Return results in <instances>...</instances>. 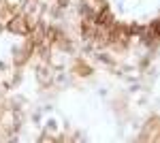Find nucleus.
I'll use <instances>...</instances> for the list:
<instances>
[{
	"mask_svg": "<svg viewBox=\"0 0 160 143\" xmlns=\"http://www.w3.org/2000/svg\"><path fill=\"white\" fill-rule=\"evenodd\" d=\"M11 28H13V30H17V28H19L22 32H24V30H26V26L22 24V22H13V24H11Z\"/></svg>",
	"mask_w": 160,
	"mask_h": 143,
	"instance_id": "1",
	"label": "nucleus"
}]
</instances>
